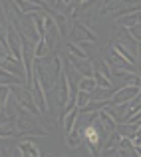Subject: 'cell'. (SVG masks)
Instances as JSON below:
<instances>
[{
	"mask_svg": "<svg viewBox=\"0 0 141 157\" xmlns=\"http://www.w3.org/2000/svg\"><path fill=\"white\" fill-rule=\"evenodd\" d=\"M70 36H72V40L82 48H90V46H93V44L97 42V36L82 22H74L72 30H70Z\"/></svg>",
	"mask_w": 141,
	"mask_h": 157,
	"instance_id": "277c9868",
	"label": "cell"
},
{
	"mask_svg": "<svg viewBox=\"0 0 141 157\" xmlns=\"http://www.w3.org/2000/svg\"><path fill=\"white\" fill-rule=\"evenodd\" d=\"M66 62H70L72 68L76 70L78 74H82V76H86V78H93V64L90 60H80V58L68 54V56H66Z\"/></svg>",
	"mask_w": 141,
	"mask_h": 157,
	"instance_id": "8992f818",
	"label": "cell"
},
{
	"mask_svg": "<svg viewBox=\"0 0 141 157\" xmlns=\"http://www.w3.org/2000/svg\"><path fill=\"white\" fill-rule=\"evenodd\" d=\"M78 90H80V92L93 94L95 90H97V82H95L93 78H86V76H82L80 80H78Z\"/></svg>",
	"mask_w": 141,
	"mask_h": 157,
	"instance_id": "8fae6325",
	"label": "cell"
},
{
	"mask_svg": "<svg viewBox=\"0 0 141 157\" xmlns=\"http://www.w3.org/2000/svg\"><path fill=\"white\" fill-rule=\"evenodd\" d=\"M92 64H93V62H92ZM93 80L97 82L99 88H103V90H113V86H111L109 78H107L103 72H99V68H95V66H93Z\"/></svg>",
	"mask_w": 141,
	"mask_h": 157,
	"instance_id": "7c38bea8",
	"label": "cell"
},
{
	"mask_svg": "<svg viewBox=\"0 0 141 157\" xmlns=\"http://www.w3.org/2000/svg\"><path fill=\"white\" fill-rule=\"evenodd\" d=\"M54 20H56V26L58 30H60V36L62 38H66L68 36V16H66V12H54Z\"/></svg>",
	"mask_w": 141,
	"mask_h": 157,
	"instance_id": "30bf717a",
	"label": "cell"
},
{
	"mask_svg": "<svg viewBox=\"0 0 141 157\" xmlns=\"http://www.w3.org/2000/svg\"><path fill=\"white\" fill-rule=\"evenodd\" d=\"M16 151H18L22 157H42L38 145H36V143H32V141H20Z\"/></svg>",
	"mask_w": 141,
	"mask_h": 157,
	"instance_id": "52a82bcc",
	"label": "cell"
},
{
	"mask_svg": "<svg viewBox=\"0 0 141 157\" xmlns=\"http://www.w3.org/2000/svg\"><path fill=\"white\" fill-rule=\"evenodd\" d=\"M54 94H56L60 109H64V107L70 104V100L74 98L72 94H70V78H68V72H66V70H62V72L58 74L56 86H54Z\"/></svg>",
	"mask_w": 141,
	"mask_h": 157,
	"instance_id": "3957f363",
	"label": "cell"
},
{
	"mask_svg": "<svg viewBox=\"0 0 141 157\" xmlns=\"http://www.w3.org/2000/svg\"><path fill=\"white\" fill-rule=\"evenodd\" d=\"M90 100H92V94L80 92V90H78V94H76V105H78V109H84V107L90 104Z\"/></svg>",
	"mask_w": 141,
	"mask_h": 157,
	"instance_id": "9a60e30c",
	"label": "cell"
},
{
	"mask_svg": "<svg viewBox=\"0 0 141 157\" xmlns=\"http://www.w3.org/2000/svg\"><path fill=\"white\" fill-rule=\"evenodd\" d=\"M82 143H84V141H82V129H78V125L74 127L72 131L66 133V145H68L70 149H78Z\"/></svg>",
	"mask_w": 141,
	"mask_h": 157,
	"instance_id": "ba28073f",
	"label": "cell"
},
{
	"mask_svg": "<svg viewBox=\"0 0 141 157\" xmlns=\"http://www.w3.org/2000/svg\"><path fill=\"white\" fill-rule=\"evenodd\" d=\"M66 48H68V54L80 58V60H88V52L82 50V46H78L76 42H66Z\"/></svg>",
	"mask_w": 141,
	"mask_h": 157,
	"instance_id": "5bb4252c",
	"label": "cell"
},
{
	"mask_svg": "<svg viewBox=\"0 0 141 157\" xmlns=\"http://www.w3.org/2000/svg\"><path fill=\"white\" fill-rule=\"evenodd\" d=\"M109 48H111V46H109ZM109 60L115 64L113 70H127V68H131V64L121 56V54H117V50H115V48H111V50H109Z\"/></svg>",
	"mask_w": 141,
	"mask_h": 157,
	"instance_id": "9c48e42d",
	"label": "cell"
},
{
	"mask_svg": "<svg viewBox=\"0 0 141 157\" xmlns=\"http://www.w3.org/2000/svg\"><path fill=\"white\" fill-rule=\"evenodd\" d=\"M14 101H16V105L22 107V109H26L28 113H32V115H44L42 109L38 107V104H36L32 90H28V86H16Z\"/></svg>",
	"mask_w": 141,
	"mask_h": 157,
	"instance_id": "6da1fadb",
	"label": "cell"
},
{
	"mask_svg": "<svg viewBox=\"0 0 141 157\" xmlns=\"http://www.w3.org/2000/svg\"><path fill=\"white\" fill-rule=\"evenodd\" d=\"M141 94V88H137V86H123V88H119L117 92L113 94V104H127V101L135 100ZM111 104V105H113Z\"/></svg>",
	"mask_w": 141,
	"mask_h": 157,
	"instance_id": "5b68a950",
	"label": "cell"
},
{
	"mask_svg": "<svg viewBox=\"0 0 141 157\" xmlns=\"http://www.w3.org/2000/svg\"><path fill=\"white\" fill-rule=\"evenodd\" d=\"M42 125H38V123L34 121L32 117H28L26 115V109H22V107H18V117H16V129H18V133H24V135H40V137H48V131L46 129H40Z\"/></svg>",
	"mask_w": 141,
	"mask_h": 157,
	"instance_id": "7a4b0ae2",
	"label": "cell"
},
{
	"mask_svg": "<svg viewBox=\"0 0 141 157\" xmlns=\"http://www.w3.org/2000/svg\"><path fill=\"white\" fill-rule=\"evenodd\" d=\"M48 54H50V48H48L46 40L40 38L38 42H36V46H34V58H36V60H42V58L48 56Z\"/></svg>",
	"mask_w": 141,
	"mask_h": 157,
	"instance_id": "4fadbf2b",
	"label": "cell"
}]
</instances>
